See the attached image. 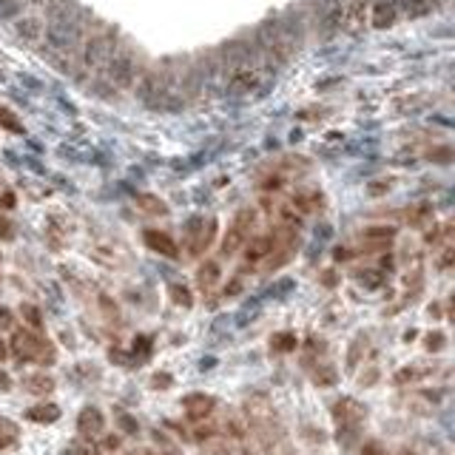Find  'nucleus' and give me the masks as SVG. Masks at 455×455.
I'll use <instances>...</instances> for the list:
<instances>
[{"label":"nucleus","instance_id":"obj_1","mask_svg":"<svg viewBox=\"0 0 455 455\" xmlns=\"http://www.w3.org/2000/svg\"><path fill=\"white\" fill-rule=\"evenodd\" d=\"M12 353L20 358V362H37V365H52L55 362V347L35 336L32 330H14L12 336Z\"/></svg>","mask_w":455,"mask_h":455},{"label":"nucleus","instance_id":"obj_2","mask_svg":"<svg viewBox=\"0 0 455 455\" xmlns=\"http://www.w3.org/2000/svg\"><path fill=\"white\" fill-rule=\"evenodd\" d=\"M333 416H336V421H339V433H345V444L356 436V429H358V424L365 421V407L358 404V401H353V398H342L336 407H333Z\"/></svg>","mask_w":455,"mask_h":455},{"label":"nucleus","instance_id":"obj_3","mask_svg":"<svg viewBox=\"0 0 455 455\" xmlns=\"http://www.w3.org/2000/svg\"><path fill=\"white\" fill-rule=\"evenodd\" d=\"M142 239H146V245H148L154 253H159V256L177 259V253H180L177 242H174V239H171L168 233H165V231H154V228H148L146 233H142Z\"/></svg>","mask_w":455,"mask_h":455},{"label":"nucleus","instance_id":"obj_4","mask_svg":"<svg viewBox=\"0 0 455 455\" xmlns=\"http://www.w3.org/2000/svg\"><path fill=\"white\" fill-rule=\"evenodd\" d=\"M103 427H106V418H103V413L97 410V407H86V410L80 413V418H77V429H80V436H86V438L100 436Z\"/></svg>","mask_w":455,"mask_h":455},{"label":"nucleus","instance_id":"obj_5","mask_svg":"<svg viewBox=\"0 0 455 455\" xmlns=\"http://www.w3.org/2000/svg\"><path fill=\"white\" fill-rule=\"evenodd\" d=\"M182 407L191 418H205V416H211L213 407H217V401H213V396H205V393H191L182 398Z\"/></svg>","mask_w":455,"mask_h":455},{"label":"nucleus","instance_id":"obj_6","mask_svg":"<svg viewBox=\"0 0 455 455\" xmlns=\"http://www.w3.org/2000/svg\"><path fill=\"white\" fill-rule=\"evenodd\" d=\"M23 387H26L32 396H46V393L55 390V378L46 376V373H32V376L23 378Z\"/></svg>","mask_w":455,"mask_h":455},{"label":"nucleus","instance_id":"obj_7","mask_svg":"<svg viewBox=\"0 0 455 455\" xmlns=\"http://www.w3.org/2000/svg\"><path fill=\"white\" fill-rule=\"evenodd\" d=\"M26 418L37 421V424H55L60 418V407L57 404H37L32 410H26Z\"/></svg>","mask_w":455,"mask_h":455},{"label":"nucleus","instance_id":"obj_8","mask_svg":"<svg viewBox=\"0 0 455 455\" xmlns=\"http://www.w3.org/2000/svg\"><path fill=\"white\" fill-rule=\"evenodd\" d=\"M137 208L142 213H148V217H165V213H168V205H165V200H159L154 194H139L137 197Z\"/></svg>","mask_w":455,"mask_h":455},{"label":"nucleus","instance_id":"obj_9","mask_svg":"<svg viewBox=\"0 0 455 455\" xmlns=\"http://www.w3.org/2000/svg\"><path fill=\"white\" fill-rule=\"evenodd\" d=\"M271 251H273V236H256L248 242L245 253H248V262H259V259L271 256Z\"/></svg>","mask_w":455,"mask_h":455},{"label":"nucleus","instance_id":"obj_10","mask_svg":"<svg viewBox=\"0 0 455 455\" xmlns=\"http://www.w3.org/2000/svg\"><path fill=\"white\" fill-rule=\"evenodd\" d=\"M213 233H217V222H208V225H202V231L194 236V242H191V253L194 256H200L202 251H208V245L213 242Z\"/></svg>","mask_w":455,"mask_h":455},{"label":"nucleus","instance_id":"obj_11","mask_svg":"<svg viewBox=\"0 0 455 455\" xmlns=\"http://www.w3.org/2000/svg\"><path fill=\"white\" fill-rule=\"evenodd\" d=\"M245 239H248V231H245V228L231 225V231L225 233V242H222V253H225V256L236 253L239 248H242V242H245Z\"/></svg>","mask_w":455,"mask_h":455},{"label":"nucleus","instance_id":"obj_12","mask_svg":"<svg viewBox=\"0 0 455 455\" xmlns=\"http://www.w3.org/2000/svg\"><path fill=\"white\" fill-rule=\"evenodd\" d=\"M217 279H220V265H217V262H205V265L200 268V273H197L200 287H202V291H208V287L217 284Z\"/></svg>","mask_w":455,"mask_h":455},{"label":"nucleus","instance_id":"obj_13","mask_svg":"<svg viewBox=\"0 0 455 455\" xmlns=\"http://www.w3.org/2000/svg\"><path fill=\"white\" fill-rule=\"evenodd\" d=\"M296 345H299L296 333H276V336L271 339V347L279 350V353H291V350H296Z\"/></svg>","mask_w":455,"mask_h":455},{"label":"nucleus","instance_id":"obj_14","mask_svg":"<svg viewBox=\"0 0 455 455\" xmlns=\"http://www.w3.org/2000/svg\"><path fill=\"white\" fill-rule=\"evenodd\" d=\"M14 438H17V424L0 416V449L9 447V444H14Z\"/></svg>","mask_w":455,"mask_h":455},{"label":"nucleus","instance_id":"obj_15","mask_svg":"<svg viewBox=\"0 0 455 455\" xmlns=\"http://www.w3.org/2000/svg\"><path fill=\"white\" fill-rule=\"evenodd\" d=\"M168 296L180 307H191V304H194V299H191V291H188L185 284H168Z\"/></svg>","mask_w":455,"mask_h":455},{"label":"nucleus","instance_id":"obj_16","mask_svg":"<svg viewBox=\"0 0 455 455\" xmlns=\"http://www.w3.org/2000/svg\"><path fill=\"white\" fill-rule=\"evenodd\" d=\"M393 236H396L393 228H367L365 242H387V239H393Z\"/></svg>","mask_w":455,"mask_h":455},{"label":"nucleus","instance_id":"obj_17","mask_svg":"<svg viewBox=\"0 0 455 455\" xmlns=\"http://www.w3.org/2000/svg\"><path fill=\"white\" fill-rule=\"evenodd\" d=\"M20 313H23V319H26V322H29V325H32L35 330H40V327H43V319H40V310H37L35 304H23V307H20Z\"/></svg>","mask_w":455,"mask_h":455},{"label":"nucleus","instance_id":"obj_18","mask_svg":"<svg viewBox=\"0 0 455 455\" xmlns=\"http://www.w3.org/2000/svg\"><path fill=\"white\" fill-rule=\"evenodd\" d=\"M0 126L9 128V131H14V134H20V131H23V126L17 123V117H14L12 111H6V108H0Z\"/></svg>","mask_w":455,"mask_h":455},{"label":"nucleus","instance_id":"obj_19","mask_svg":"<svg viewBox=\"0 0 455 455\" xmlns=\"http://www.w3.org/2000/svg\"><path fill=\"white\" fill-rule=\"evenodd\" d=\"M365 345H367L365 336H356V342H353V347H350V356H347V367H356V365H358V356H362Z\"/></svg>","mask_w":455,"mask_h":455},{"label":"nucleus","instance_id":"obj_20","mask_svg":"<svg viewBox=\"0 0 455 455\" xmlns=\"http://www.w3.org/2000/svg\"><path fill=\"white\" fill-rule=\"evenodd\" d=\"M313 381H316V385H322V387L336 385V370H333V367H322V370L313 376Z\"/></svg>","mask_w":455,"mask_h":455},{"label":"nucleus","instance_id":"obj_21","mask_svg":"<svg viewBox=\"0 0 455 455\" xmlns=\"http://www.w3.org/2000/svg\"><path fill=\"white\" fill-rule=\"evenodd\" d=\"M358 282H362L365 287H378L381 284V273L378 271H365V273H358Z\"/></svg>","mask_w":455,"mask_h":455},{"label":"nucleus","instance_id":"obj_22","mask_svg":"<svg viewBox=\"0 0 455 455\" xmlns=\"http://www.w3.org/2000/svg\"><path fill=\"white\" fill-rule=\"evenodd\" d=\"M117 421H119V427H123L126 433H137V429H139V427H137V421H134L131 416H126V413H119V416H117Z\"/></svg>","mask_w":455,"mask_h":455},{"label":"nucleus","instance_id":"obj_23","mask_svg":"<svg viewBox=\"0 0 455 455\" xmlns=\"http://www.w3.org/2000/svg\"><path fill=\"white\" fill-rule=\"evenodd\" d=\"M444 347V333H429L427 336V350H441Z\"/></svg>","mask_w":455,"mask_h":455},{"label":"nucleus","instance_id":"obj_24","mask_svg":"<svg viewBox=\"0 0 455 455\" xmlns=\"http://www.w3.org/2000/svg\"><path fill=\"white\" fill-rule=\"evenodd\" d=\"M0 239H14V225L6 217H0Z\"/></svg>","mask_w":455,"mask_h":455},{"label":"nucleus","instance_id":"obj_25","mask_svg":"<svg viewBox=\"0 0 455 455\" xmlns=\"http://www.w3.org/2000/svg\"><path fill=\"white\" fill-rule=\"evenodd\" d=\"M151 385H154V387H159V390H165V387L171 385V376H165V373H157V376L151 378Z\"/></svg>","mask_w":455,"mask_h":455},{"label":"nucleus","instance_id":"obj_26","mask_svg":"<svg viewBox=\"0 0 455 455\" xmlns=\"http://www.w3.org/2000/svg\"><path fill=\"white\" fill-rule=\"evenodd\" d=\"M6 327H12V313L6 307H0V330H6Z\"/></svg>","mask_w":455,"mask_h":455},{"label":"nucleus","instance_id":"obj_27","mask_svg":"<svg viewBox=\"0 0 455 455\" xmlns=\"http://www.w3.org/2000/svg\"><path fill=\"white\" fill-rule=\"evenodd\" d=\"M12 387V378L3 373V370H0V390H9Z\"/></svg>","mask_w":455,"mask_h":455},{"label":"nucleus","instance_id":"obj_28","mask_svg":"<svg viewBox=\"0 0 455 455\" xmlns=\"http://www.w3.org/2000/svg\"><path fill=\"white\" fill-rule=\"evenodd\" d=\"M103 447H106V449H117V447H119V438H117V436H108Z\"/></svg>","mask_w":455,"mask_h":455},{"label":"nucleus","instance_id":"obj_29","mask_svg":"<svg viewBox=\"0 0 455 455\" xmlns=\"http://www.w3.org/2000/svg\"><path fill=\"white\" fill-rule=\"evenodd\" d=\"M6 353H9V347H6V342H0V362L6 358Z\"/></svg>","mask_w":455,"mask_h":455},{"label":"nucleus","instance_id":"obj_30","mask_svg":"<svg viewBox=\"0 0 455 455\" xmlns=\"http://www.w3.org/2000/svg\"><path fill=\"white\" fill-rule=\"evenodd\" d=\"M86 455H94V452H86Z\"/></svg>","mask_w":455,"mask_h":455},{"label":"nucleus","instance_id":"obj_31","mask_svg":"<svg viewBox=\"0 0 455 455\" xmlns=\"http://www.w3.org/2000/svg\"><path fill=\"white\" fill-rule=\"evenodd\" d=\"M142 455H148V452H142Z\"/></svg>","mask_w":455,"mask_h":455}]
</instances>
